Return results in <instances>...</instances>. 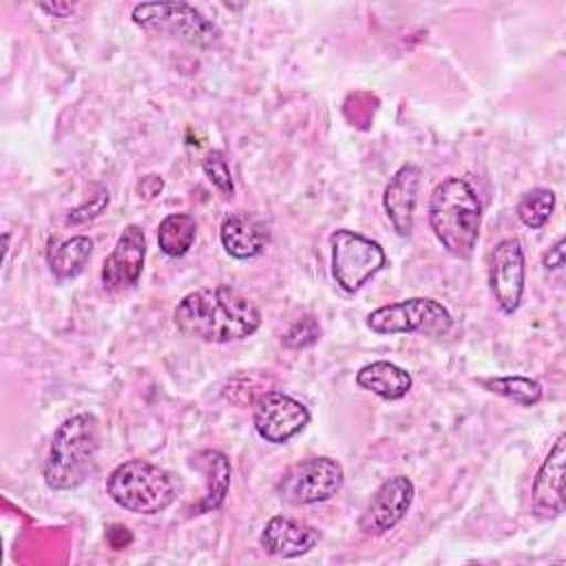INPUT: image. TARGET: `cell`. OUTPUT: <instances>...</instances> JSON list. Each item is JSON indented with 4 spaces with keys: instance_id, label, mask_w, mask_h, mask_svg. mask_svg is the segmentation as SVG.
Here are the masks:
<instances>
[{
    "instance_id": "obj_3",
    "label": "cell",
    "mask_w": 566,
    "mask_h": 566,
    "mask_svg": "<svg viewBox=\"0 0 566 566\" xmlns=\"http://www.w3.org/2000/svg\"><path fill=\"white\" fill-rule=\"evenodd\" d=\"M99 451V422L93 413L66 418L53 433L42 464V478L53 491H71L95 471Z\"/></svg>"
},
{
    "instance_id": "obj_14",
    "label": "cell",
    "mask_w": 566,
    "mask_h": 566,
    "mask_svg": "<svg viewBox=\"0 0 566 566\" xmlns=\"http://www.w3.org/2000/svg\"><path fill=\"white\" fill-rule=\"evenodd\" d=\"M422 181L420 166L407 161L402 164L385 186L382 208L385 214L400 237H409L413 232V212L418 203V190Z\"/></svg>"
},
{
    "instance_id": "obj_8",
    "label": "cell",
    "mask_w": 566,
    "mask_h": 566,
    "mask_svg": "<svg viewBox=\"0 0 566 566\" xmlns=\"http://www.w3.org/2000/svg\"><path fill=\"white\" fill-rule=\"evenodd\" d=\"M343 482V464L329 455H316L290 464L276 482V493L292 506H310L332 500Z\"/></svg>"
},
{
    "instance_id": "obj_21",
    "label": "cell",
    "mask_w": 566,
    "mask_h": 566,
    "mask_svg": "<svg viewBox=\"0 0 566 566\" xmlns=\"http://www.w3.org/2000/svg\"><path fill=\"white\" fill-rule=\"evenodd\" d=\"M480 385L502 398H509L522 407H533L542 400L544 389L539 385V380L531 378V376H493V378H482Z\"/></svg>"
},
{
    "instance_id": "obj_19",
    "label": "cell",
    "mask_w": 566,
    "mask_h": 566,
    "mask_svg": "<svg viewBox=\"0 0 566 566\" xmlns=\"http://www.w3.org/2000/svg\"><path fill=\"white\" fill-rule=\"evenodd\" d=\"M197 239V221L188 212H172L157 228V243L166 256H184Z\"/></svg>"
},
{
    "instance_id": "obj_9",
    "label": "cell",
    "mask_w": 566,
    "mask_h": 566,
    "mask_svg": "<svg viewBox=\"0 0 566 566\" xmlns=\"http://www.w3.org/2000/svg\"><path fill=\"white\" fill-rule=\"evenodd\" d=\"M310 409L301 400L279 389L261 394L252 413L259 438L270 444H285L310 424Z\"/></svg>"
},
{
    "instance_id": "obj_17",
    "label": "cell",
    "mask_w": 566,
    "mask_h": 566,
    "mask_svg": "<svg viewBox=\"0 0 566 566\" xmlns=\"http://www.w3.org/2000/svg\"><path fill=\"white\" fill-rule=\"evenodd\" d=\"M356 385L382 400H400L409 394L413 380L400 365L391 360H374L358 369Z\"/></svg>"
},
{
    "instance_id": "obj_1",
    "label": "cell",
    "mask_w": 566,
    "mask_h": 566,
    "mask_svg": "<svg viewBox=\"0 0 566 566\" xmlns=\"http://www.w3.org/2000/svg\"><path fill=\"white\" fill-rule=\"evenodd\" d=\"M177 329L203 343H234L261 327V310L230 285H208L188 292L175 307Z\"/></svg>"
},
{
    "instance_id": "obj_25",
    "label": "cell",
    "mask_w": 566,
    "mask_h": 566,
    "mask_svg": "<svg viewBox=\"0 0 566 566\" xmlns=\"http://www.w3.org/2000/svg\"><path fill=\"white\" fill-rule=\"evenodd\" d=\"M108 206V190L106 188H97V192L84 201L82 206L73 208L69 214H66V221L69 223H84V221H91L95 219L97 214L104 212V208Z\"/></svg>"
},
{
    "instance_id": "obj_5",
    "label": "cell",
    "mask_w": 566,
    "mask_h": 566,
    "mask_svg": "<svg viewBox=\"0 0 566 566\" xmlns=\"http://www.w3.org/2000/svg\"><path fill=\"white\" fill-rule=\"evenodd\" d=\"M130 18L146 31L168 33L197 49H212L221 40L219 27L188 2H139Z\"/></svg>"
},
{
    "instance_id": "obj_27",
    "label": "cell",
    "mask_w": 566,
    "mask_h": 566,
    "mask_svg": "<svg viewBox=\"0 0 566 566\" xmlns=\"http://www.w3.org/2000/svg\"><path fill=\"white\" fill-rule=\"evenodd\" d=\"M161 188H164V179L157 177V175H146V177H142L139 184H137V192H139L142 197H146V199L157 197V195L161 192Z\"/></svg>"
},
{
    "instance_id": "obj_28",
    "label": "cell",
    "mask_w": 566,
    "mask_h": 566,
    "mask_svg": "<svg viewBox=\"0 0 566 566\" xmlns=\"http://www.w3.org/2000/svg\"><path fill=\"white\" fill-rule=\"evenodd\" d=\"M40 9L49 15H53V18H69L73 13L75 4H71V2H42Z\"/></svg>"
},
{
    "instance_id": "obj_7",
    "label": "cell",
    "mask_w": 566,
    "mask_h": 566,
    "mask_svg": "<svg viewBox=\"0 0 566 566\" xmlns=\"http://www.w3.org/2000/svg\"><path fill=\"white\" fill-rule=\"evenodd\" d=\"M453 325L451 312L436 298L411 296L389 305H380L367 316V327L374 334H424L444 336Z\"/></svg>"
},
{
    "instance_id": "obj_16",
    "label": "cell",
    "mask_w": 566,
    "mask_h": 566,
    "mask_svg": "<svg viewBox=\"0 0 566 566\" xmlns=\"http://www.w3.org/2000/svg\"><path fill=\"white\" fill-rule=\"evenodd\" d=\"M219 239L223 250L239 261H248L259 256L268 245V230L254 217L234 212L223 219Z\"/></svg>"
},
{
    "instance_id": "obj_24",
    "label": "cell",
    "mask_w": 566,
    "mask_h": 566,
    "mask_svg": "<svg viewBox=\"0 0 566 566\" xmlns=\"http://www.w3.org/2000/svg\"><path fill=\"white\" fill-rule=\"evenodd\" d=\"M321 338V325L316 321V316L307 314L301 316L296 323L290 325V329L283 334V343L290 349H305L312 347L316 340Z\"/></svg>"
},
{
    "instance_id": "obj_18",
    "label": "cell",
    "mask_w": 566,
    "mask_h": 566,
    "mask_svg": "<svg viewBox=\"0 0 566 566\" xmlns=\"http://www.w3.org/2000/svg\"><path fill=\"white\" fill-rule=\"evenodd\" d=\"M192 464L206 473V495L201 497V502L195 509V515L201 513H210L217 511L230 489V460L226 453L217 451V449H203L192 458Z\"/></svg>"
},
{
    "instance_id": "obj_2",
    "label": "cell",
    "mask_w": 566,
    "mask_h": 566,
    "mask_svg": "<svg viewBox=\"0 0 566 566\" xmlns=\"http://www.w3.org/2000/svg\"><path fill=\"white\" fill-rule=\"evenodd\" d=\"M429 226L449 254L458 259L473 254L480 239L482 203L464 177L449 175L436 184L429 197Z\"/></svg>"
},
{
    "instance_id": "obj_10",
    "label": "cell",
    "mask_w": 566,
    "mask_h": 566,
    "mask_svg": "<svg viewBox=\"0 0 566 566\" xmlns=\"http://www.w3.org/2000/svg\"><path fill=\"white\" fill-rule=\"evenodd\" d=\"M526 279V261L520 239L506 237L500 239L489 254V287L504 314H515Z\"/></svg>"
},
{
    "instance_id": "obj_11",
    "label": "cell",
    "mask_w": 566,
    "mask_h": 566,
    "mask_svg": "<svg viewBox=\"0 0 566 566\" xmlns=\"http://www.w3.org/2000/svg\"><path fill=\"white\" fill-rule=\"evenodd\" d=\"M416 497V486L407 475L387 478L367 502L358 528L369 537H380L398 526L409 513Z\"/></svg>"
},
{
    "instance_id": "obj_20",
    "label": "cell",
    "mask_w": 566,
    "mask_h": 566,
    "mask_svg": "<svg viewBox=\"0 0 566 566\" xmlns=\"http://www.w3.org/2000/svg\"><path fill=\"white\" fill-rule=\"evenodd\" d=\"M93 254V241L84 234L60 241L49 252V268L57 279L77 276Z\"/></svg>"
},
{
    "instance_id": "obj_26",
    "label": "cell",
    "mask_w": 566,
    "mask_h": 566,
    "mask_svg": "<svg viewBox=\"0 0 566 566\" xmlns=\"http://www.w3.org/2000/svg\"><path fill=\"white\" fill-rule=\"evenodd\" d=\"M564 245H566V241H564V237H559V239L544 252V256H542L544 270H559V268L564 265Z\"/></svg>"
},
{
    "instance_id": "obj_4",
    "label": "cell",
    "mask_w": 566,
    "mask_h": 566,
    "mask_svg": "<svg viewBox=\"0 0 566 566\" xmlns=\"http://www.w3.org/2000/svg\"><path fill=\"white\" fill-rule=\"evenodd\" d=\"M106 493L124 511L157 515L177 500V482L166 469L142 458H130L111 471Z\"/></svg>"
},
{
    "instance_id": "obj_23",
    "label": "cell",
    "mask_w": 566,
    "mask_h": 566,
    "mask_svg": "<svg viewBox=\"0 0 566 566\" xmlns=\"http://www.w3.org/2000/svg\"><path fill=\"white\" fill-rule=\"evenodd\" d=\"M203 172L208 177V181L214 186V190L223 197V199H232L234 197V179L228 166V159L223 155V150H210L203 157Z\"/></svg>"
},
{
    "instance_id": "obj_6",
    "label": "cell",
    "mask_w": 566,
    "mask_h": 566,
    "mask_svg": "<svg viewBox=\"0 0 566 566\" xmlns=\"http://www.w3.org/2000/svg\"><path fill=\"white\" fill-rule=\"evenodd\" d=\"M329 250L332 276L336 285L347 294H356L387 265L382 245L349 228H338L329 234Z\"/></svg>"
},
{
    "instance_id": "obj_15",
    "label": "cell",
    "mask_w": 566,
    "mask_h": 566,
    "mask_svg": "<svg viewBox=\"0 0 566 566\" xmlns=\"http://www.w3.org/2000/svg\"><path fill=\"white\" fill-rule=\"evenodd\" d=\"M318 539L321 535L314 526L290 515H272L259 535L261 548L268 555L281 559L307 555L318 544Z\"/></svg>"
},
{
    "instance_id": "obj_12",
    "label": "cell",
    "mask_w": 566,
    "mask_h": 566,
    "mask_svg": "<svg viewBox=\"0 0 566 566\" xmlns=\"http://www.w3.org/2000/svg\"><path fill=\"white\" fill-rule=\"evenodd\" d=\"M144 261H146V234L139 226L128 223L111 254L104 259L102 265V285L108 292H122L133 287L144 270Z\"/></svg>"
},
{
    "instance_id": "obj_22",
    "label": "cell",
    "mask_w": 566,
    "mask_h": 566,
    "mask_svg": "<svg viewBox=\"0 0 566 566\" xmlns=\"http://www.w3.org/2000/svg\"><path fill=\"white\" fill-rule=\"evenodd\" d=\"M557 206V197L551 188H533L528 192L522 195V199L517 201V219L531 228V230H539L548 223L553 210Z\"/></svg>"
},
{
    "instance_id": "obj_13",
    "label": "cell",
    "mask_w": 566,
    "mask_h": 566,
    "mask_svg": "<svg viewBox=\"0 0 566 566\" xmlns=\"http://www.w3.org/2000/svg\"><path fill=\"white\" fill-rule=\"evenodd\" d=\"M564 444L566 436L559 433L539 464L531 486V506L542 520H555L564 513Z\"/></svg>"
}]
</instances>
